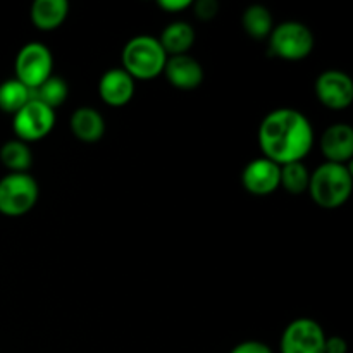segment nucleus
Masks as SVG:
<instances>
[{
    "label": "nucleus",
    "instance_id": "obj_1",
    "mask_svg": "<svg viewBox=\"0 0 353 353\" xmlns=\"http://www.w3.org/2000/svg\"><path fill=\"white\" fill-rule=\"evenodd\" d=\"M259 145L264 157L279 165L302 162L314 147V128L300 110L274 109L259 126Z\"/></svg>",
    "mask_w": 353,
    "mask_h": 353
},
{
    "label": "nucleus",
    "instance_id": "obj_2",
    "mask_svg": "<svg viewBox=\"0 0 353 353\" xmlns=\"http://www.w3.org/2000/svg\"><path fill=\"white\" fill-rule=\"evenodd\" d=\"M352 186V171L347 164L323 162L310 174L307 192L323 209H338L350 199Z\"/></svg>",
    "mask_w": 353,
    "mask_h": 353
},
{
    "label": "nucleus",
    "instance_id": "obj_3",
    "mask_svg": "<svg viewBox=\"0 0 353 353\" xmlns=\"http://www.w3.org/2000/svg\"><path fill=\"white\" fill-rule=\"evenodd\" d=\"M168 54L159 38L150 34L133 37L123 48V69L133 79H154L164 71Z\"/></svg>",
    "mask_w": 353,
    "mask_h": 353
},
{
    "label": "nucleus",
    "instance_id": "obj_4",
    "mask_svg": "<svg viewBox=\"0 0 353 353\" xmlns=\"http://www.w3.org/2000/svg\"><path fill=\"white\" fill-rule=\"evenodd\" d=\"M40 188L30 172H9L0 179V214L19 217L38 202Z\"/></svg>",
    "mask_w": 353,
    "mask_h": 353
},
{
    "label": "nucleus",
    "instance_id": "obj_5",
    "mask_svg": "<svg viewBox=\"0 0 353 353\" xmlns=\"http://www.w3.org/2000/svg\"><path fill=\"white\" fill-rule=\"evenodd\" d=\"M271 54L285 61H302L314 50L316 38L310 28L299 21H285L272 28L269 34Z\"/></svg>",
    "mask_w": 353,
    "mask_h": 353
},
{
    "label": "nucleus",
    "instance_id": "obj_6",
    "mask_svg": "<svg viewBox=\"0 0 353 353\" xmlns=\"http://www.w3.org/2000/svg\"><path fill=\"white\" fill-rule=\"evenodd\" d=\"M14 69H16V79L33 90L52 76L54 55L47 45L30 41L17 52Z\"/></svg>",
    "mask_w": 353,
    "mask_h": 353
},
{
    "label": "nucleus",
    "instance_id": "obj_7",
    "mask_svg": "<svg viewBox=\"0 0 353 353\" xmlns=\"http://www.w3.org/2000/svg\"><path fill=\"white\" fill-rule=\"evenodd\" d=\"M55 126V110L43 103L31 100L21 110L14 114L12 130L17 140L30 143L47 137Z\"/></svg>",
    "mask_w": 353,
    "mask_h": 353
},
{
    "label": "nucleus",
    "instance_id": "obj_8",
    "mask_svg": "<svg viewBox=\"0 0 353 353\" xmlns=\"http://www.w3.org/2000/svg\"><path fill=\"white\" fill-rule=\"evenodd\" d=\"M326 333L319 323L309 317H300L283 331L279 350L281 353H324Z\"/></svg>",
    "mask_w": 353,
    "mask_h": 353
},
{
    "label": "nucleus",
    "instance_id": "obj_9",
    "mask_svg": "<svg viewBox=\"0 0 353 353\" xmlns=\"http://www.w3.org/2000/svg\"><path fill=\"white\" fill-rule=\"evenodd\" d=\"M316 95L327 109H347L353 100V81L340 69H327L316 79Z\"/></svg>",
    "mask_w": 353,
    "mask_h": 353
},
{
    "label": "nucleus",
    "instance_id": "obj_10",
    "mask_svg": "<svg viewBox=\"0 0 353 353\" xmlns=\"http://www.w3.org/2000/svg\"><path fill=\"white\" fill-rule=\"evenodd\" d=\"M281 165L268 157H259L248 162L241 172V183L252 195L265 196L279 188Z\"/></svg>",
    "mask_w": 353,
    "mask_h": 353
},
{
    "label": "nucleus",
    "instance_id": "obj_11",
    "mask_svg": "<svg viewBox=\"0 0 353 353\" xmlns=\"http://www.w3.org/2000/svg\"><path fill=\"white\" fill-rule=\"evenodd\" d=\"M174 88L195 90L203 81V68L195 57L188 54L168 57L162 71Z\"/></svg>",
    "mask_w": 353,
    "mask_h": 353
},
{
    "label": "nucleus",
    "instance_id": "obj_12",
    "mask_svg": "<svg viewBox=\"0 0 353 353\" xmlns=\"http://www.w3.org/2000/svg\"><path fill=\"white\" fill-rule=\"evenodd\" d=\"M99 95L110 107L126 105L134 95V79L123 68L109 69L99 81Z\"/></svg>",
    "mask_w": 353,
    "mask_h": 353
},
{
    "label": "nucleus",
    "instance_id": "obj_13",
    "mask_svg": "<svg viewBox=\"0 0 353 353\" xmlns=\"http://www.w3.org/2000/svg\"><path fill=\"white\" fill-rule=\"evenodd\" d=\"M319 147L326 162L347 164L353 157V130L345 123L333 124L323 133Z\"/></svg>",
    "mask_w": 353,
    "mask_h": 353
},
{
    "label": "nucleus",
    "instance_id": "obj_14",
    "mask_svg": "<svg viewBox=\"0 0 353 353\" xmlns=\"http://www.w3.org/2000/svg\"><path fill=\"white\" fill-rule=\"evenodd\" d=\"M72 134L78 138L79 141L85 143H97L102 140L103 133H105V121L103 116L93 107H79L72 112L71 121H69Z\"/></svg>",
    "mask_w": 353,
    "mask_h": 353
},
{
    "label": "nucleus",
    "instance_id": "obj_15",
    "mask_svg": "<svg viewBox=\"0 0 353 353\" xmlns=\"http://www.w3.org/2000/svg\"><path fill=\"white\" fill-rule=\"evenodd\" d=\"M69 14L68 0H34L31 3V23L41 31L57 30Z\"/></svg>",
    "mask_w": 353,
    "mask_h": 353
},
{
    "label": "nucleus",
    "instance_id": "obj_16",
    "mask_svg": "<svg viewBox=\"0 0 353 353\" xmlns=\"http://www.w3.org/2000/svg\"><path fill=\"white\" fill-rule=\"evenodd\" d=\"M159 41L168 57L188 54V50L195 43V30L186 21H172L162 30Z\"/></svg>",
    "mask_w": 353,
    "mask_h": 353
},
{
    "label": "nucleus",
    "instance_id": "obj_17",
    "mask_svg": "<svg viewBox=\"0 0 353 353\" xmlns=\"http://www.w3.org/2000/svg\"><path fill=\"white\" fill-rule=\"evenodd\" d=\"M33 100V92L16 78L0 83V110L6 114H16L28 102Z\"/></svg>",
    "mask_w": 353,
    "mask_h": 353
},
{
    "label": "nucleus",
    "instance_id": "obj_18",
    "mask_svg": "<svg viewBox=\"0 0 353 353\" xmlns=\"http://www.w3.org/2000/svg\"><path fill=\"white\" fill-rule=\"evenodd\" d=\"M241 24H243V30L255 40L268 38L274 28L271 10L264 6H259V3L248 6L245 9L243 16H241Z\"/></svg>",
    "mask_w": 353,
    "mask_h": 353
},
{
    "label": "nucleus",
    "instance_id": "obj_19",
    "mask_svg": "<svg viewBox=\"0 0 353 353\" xmlns=\"http://www.w3.org/2000/svg\"><path fill=\"white\" fill-rule=\"evenodd\" d=\"M0 162L9 172H28L33 164L28 143L21 140H9L0 148Z\"/></svg>",
    "mask_w": 353,
    "mask_h": 353
},
{
    "label": "nucleus",
    "instance_id": "obj_20",
    "mask_svg": "<svg viewBox=\"0 0 353 353\" xmlns=\"http://www.w3.org/2000/svg\"><path fill=\"white\" fill-rule=\"evenodd\" d=\"M31 92H33V100L50 107L52 110L57 109L59 105H62L69 95V88L65 79L54 74H52L50 78L45 79V81L41 83V85H38L37 88L31 90Z\"/></svg>",
    "mask_w": 353,
    "mask_h": 353
},
{
    "label": "nucleus",
    "instance_id": "obj_21",
    "mask_svg": "<svg viewBox=\"0 0 353 353\" xmlns=\"http://www.w3.org/2000/svg\"><path fill=\"white\" fill-rule=\"evenodd\" d=\"M310 172L303 162H290L281 165L279 186L286 190L290 195H302L309 190Z\"/></svg>",
    "mask_w": 353,
    "mask_h": 353
},
{
    "label": "nucleus",
    "instance_id": "obj_22",
    "mask_svg": "<svg viewBox=\"0 0 353 353\" xmlns=\"http://www.w3.org/2000/svg\"><path fill=\"white\" fill-rule=\"evenodd\" d=\"M219 12V3L216 0H196L195 2V14L199 19L210 21Z\"/></svg>",
    "mask_w": 353,
    "mask_h": 353
},
{
    "label": "nucleus",
    "instance_id": "obj_23",
    "mask_svg": "<svg viewBox=\"0 0 353 353\" xmlns=\"http://www.w3.org/2000/svg\"><path fill=\"white\" fill-rule=\"evenodd\" d=\"M230 353H272L271 348L265 343L257 340H247L238 343Z\"/></svg>",
    "mask_w": 353,
    "mask_h": 353
},
{
    "label": "nucleus",
    "instance_id": "obj_24",
    "mask_svg": "<svg viewBox=\"0 0 353 353\" xmlns=\"http://www.w3.org/2000/svg\"><path fill=\"white\" fill-rule=\"evenodd\" d=\"M348 345L341 336H326L324 353H347Z\"/></svg>",
    "mask_w": 353,
    "mask_h": 353
},
{
    "label": "nucleus",
    "instance_id": "obj_25",
    "mask_svg": "<svg viewBox=\"0 0 353 353\" xmlns=\"http://www.w3.org/2000/svg\"><path fill=\"white\" fill-rule=\"evenodd\" d=\"M157 6L161 9L169 10V12H181V10L188 9L192 2L190 0H159Z\"/></svg>",
    "mask_w": 353,
    "mask_h": 353
}]
</instances>
